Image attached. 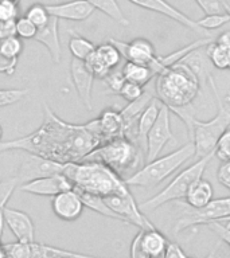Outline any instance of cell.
<instances>
[{
    "mask_svg": "<svg viewBox=\"0 0 230 258\" xmlns=\"http://www.w3.org/2000/svg\"><path fill=\"white\" fill-rule=\"evenodd\" d=\"M46 121L36 132L14 141L2 143L0 152L26 149L30 153L48 157L61 163L82 160L89 152L102 144L97 121L85 125L66 124L46 106Z\"/></svg>",
    "mask_w": 230,
    "mask_h": 258,
    "instance_id": "cell-1",
    "label": "cell"
},
{
    "mask_svg": "<svg viewBox=\"0 0 230 258\" xmlns=\"http://www.w3.org/2000/svg\"><path fill=\"white\" fill-rule=\"evenodd\" d=\"M64 173L72 180L76 189L102 198L129 191L124 179L98 160L82 159L65 163Z\"/></svg>",
    "mask_w": 230,
    "mask_h": 258,
    "instance_id": "cell-2",
    "label": "cell"
},
{
    "mask_svg": "<svg viewBox=\"0 0 230 258\" xmlns=\"http://www.w3.org/2000/svg\"><path fill=\"white\" fill-rule=\"evenodd\" d=\"M199 77L185 60H179L161 70L155 80V97L171 110L190 106L199 94Z\"/></svg>",
    "mask_w": 230,
    "mask_h": 258,
    "instance_id": "cell-3",
    "label": "cell"
},
{
    "mask_svg": "<svg viewBox=\"0 0 230 258\" xmlns=\"http://www.w3.org/2000/svg\"><path fill=\"white\" fill-rule=\"evenodd\" d=\"M207 81L210 82V86L215 94L218 106L217 114L209 121H201L193 116L189 128H187L189 140L194 143L195 155L199 157L214 153V148H215L218 139L230 126V98L222 101L213 77L209 76Z\"/></svg>",
    "mask_w": 230,
    "mask_h": 258,
    "instance_id": "cell-4",
    "label": "cell"
},
{
    "mask_svg": "<svg viewBox=\"0 0 230 258\" xmlns=\"http://www.w3.org/2000/svg\"><path fill=\"white\" fill-rule=\"evenodd\" d=\"M195 156V147L193 141H189L187 144L174 151V152L165 155V156L153 159L147 161V164L143 168L137 169L135 172L124 179L125 183L135 187H155L167 177L171 176L178 168H181L186 161Z\"/></svg>",
    "mask_w": 230,
    "mask_h": 258,
    "instance_id": "cell-5",
    "label": "cell"
},
{
    "mask_svg": "<svg viewBox=\"0 0 230 258\" xmlns=\"http://www.w3.org/2000/svg\"><path fill=\"white\" fill-rule=\"evenodd\" d=\"M84 159L101 161L123 177L124 173L135 172L140 164V147L128 137L119 136L104 141Z\"/></svg>",
    "mask_w": 230,
    "mask_h": 258,
    "instance_id": "cell-6",
    "label": "cell"
},
{
    "mask_svg": "<svg viewBox=\"0 0 230 258\" xmlns=\"http://www.w3.org/2000/svg\"><path fill=\"white\" fill-rule=\"evenodd\" d=\"M213 156L214 153H210V155L199 157V160L183 169L178 176H175L169 181V184H167L161 189L160 192L139 205L141 211H153L168 202L179 201L182 198H185L194 181L203 176L206 167L209 164V161L213 159Z\"/></svg>",
    "mask_w": 230,
    "mask_h": 258,
    "instance_id": "cell-7",
    "label": "cell"
},
{
    "mask_svg": "<svg viewBox=\"0 0 230 258\" xmlns=\"http://www.w3.org/2000/svg\"><path fill=\"white\" fill-rule=\"evenodd\" d=\"M230 215V197L211 199L199 209L190 207L183 211L174 227V233H182L191 226L207 225L210 222H219Z\"/></svg>",
    "mask_w": 230,
    "mask_h": 258,
    "instance_id": "cell-8",
    "label": "cell"
},
{
    "mask_svg": "<svg viewBox=\"0 0 230 258\" xmlns=\"http://www.w3.org/2000/svg\"><path fill=\"white\" fill-rule=\"evenodd\" d=\"M6 257L11 258H62V257H89L88 254L77 253L70 250L61 249L55 246L44 245L39 242H11L3 243Z\"/></svg>",
    "mask_w": 230,
    "mask_h": 258,
    "instance_id": "cell-9",
    "label": "cell"
},
{
    "mask_svg": "<svg viewBox=\"0 0 230 258\" xmlns=\"http://www.w3.org/2000/svg\"><path fill=\"white\" fill-rule=\"evenodd\" d=\"M172 139L171 132V109L161 102L160 110L152 128L149 129L145 139V160L156 159L168 141Z\"/></svg>",
    "mask_w": 230,
    "mask_h": 258,
    "instance_id": "cell-10",
    "label": "cell"
},
{
    "mask_svg": "<svg viewBox=\"0 0 230 258\" xmlns=\"http://www.w3.org/2000/svg\"><path fill=\"white\" fill-rule=\"evenodd\" d=\"M167 238L156 230L140 229V231L133 238L131 245V257L133 258H157L164 257L167 247Z\"/></svg>",
    "mask_w": 230,
    "mask_h": 258,
    "instance_id": "cell-11",
    "label": "cell"
},
{
    "mask_svg": "<svg viewBox=\"0 0 230 258\" xmlns=\"http://www.w3.org/2000/svg\"><path fill=\"white\" fill-rule=\"evenodd\" d=\"M20 191L39 197H54L56 194L74 188L72 180L64 172L40 176L22 183Z\"/></svg>",
    "mask_w": 230,
    "mask_h": 258,
    "instance_id": "cell-12",
    "label": "cell"
},
{
    "mask_svg": "<svg viewBox=\"0 0 230 258\" xmlns=\"http://www.w3.org/2000/svg\"><path fill=\"white\" fill-rule=\"evenodd\" d=\"M64 168L65 163L32 153L22 161L16 177L19 179V183H24V181L31 180L35 177L64 172Z\"/></svg>",
    "mask_w": 230,
    "mask_h": 258,
    "instance_id": "cell-13",
    "label": "cell"
},
{
    "mask_svg": "<svg viewBox=\"0 0 230 258\" xmlns=\"http://www.w3.org/2000/svg\"><path fill=\"white\" fill-rule=\"evenodd\" d=\"M109 40L120 50L121 56L129 62L148 64L151 68L157 58L153 44L144 38H137V39H133L131 42H121V40L117 39Z\"/></svg>",
    "mask_w": 230,
    "mask_h": 258,
    "instance_id": "cell-14",
    "label": "cell"
},
{
    "mask_svg": "<svg viewBox=\"0 0 230 258\" xmlns=\"http://www.w3.org/2000/svg\"><path fill=\"white\" fill-rule=\"evenodd\" d=\"M84 203L76 189H66L52 197L51 209L56 217L65 222H73L81 217Z\"/></svg>",
    "mask_w": 230,
    "mask_h": 258,
    "instance_id": "cell-15",
    "label": "cell"
},
{
    "mask_svg": "<svg viewBox=\"0 0 230 258\" xmlns=\"http://www.w3.org/2000/svg\"><path fill=\"white\" fill-rule=\"evenodd\" d=\"M4 221L6 226L15 235L16 241L32 242L35 241V226L31 217L22 210L4 207Z\"/></svg>",
    "mask_w": 230,
    "mask_h": 258,
    "instance_id": "cell-16",
    "label": "cell"
},
{
    "mask_svg": "<svg viewBox=\"0 0 230 258\" xmlns=\"http://www.w3.org/2000/svg\"><path fill=\"white\" fill-rule=\"evenodd\" d=\"M132 4L137 6V7L144 8L148 11L156 12L163 16H167L169 19L175 20L182 26L190 28L195 32H206L205 30H202L195 20L190 19L189 16L185 15L183 12H181L178 8H175L172 4H169L167 0H128Z\"/></svg>",
    "mask_w": 230,
    "mask_h": 258,
    "instance_id": "cell-17",
    "label": "cell"
},
{
    "mask_svg": "<svg viewBox=\"0 0 230 258\" xmlns=\"http://www.w3.org/2000/svg\"><path fill=\"white\" fill-rule=\"evenodd\" d=\"M70 74H72L73 84L76 88L78 96L82 100L88 110H92V90L94 76L89 70L84 60L73 58L70 63Z\"/></svg>",
    "mask_w": 230,
    "mask_h": 258,
    "instance_id": "cell-18",
    "label": "cell"
},
{
    "mask_svg": "<svg viewBox=\"0 0 230 258\" xmlns=\"http://www.w3.org/2000/svg\"><path fill=\"white\" fill-rule=\"evenodd\" d=\"M48 14L55 16L56 19L72 20V22H84L94 12V8L86 0H72L66 3L47 4Z\"/></svg>",
    "mask_w": 230,
    "mask_h": 258,
    "instance_id": "cell-19",
    "label": "cell"
},
{
    "mask_svg": "<svg viewBox=\"0 0 230 258\" xmlns=\"http://www.w3.org/2000/svg\"><path fill=\"white\" fill-rule=\"evenodd\" d=\"M58 20L55 16H51L47 23L38 28L34 39L39 42L47 48L51 59L58 63L62 58V47H61L60 34H58Z\"/></svg>",
    "mask_w": 230,
    "mask_h": 258,
    "instance_id": "cell-20",
    "label": "cell"
},
{
    "mask_svg": "<svg viewBox=\"0 0 230 258\" xmlns=\"http://www.w3.org/2000/svg\"><path fill=\"white\" fill-rule=\"evenodd\" d=\"M96 121L102 141L124 136V120L119 110H114L112 108L105 109L100 117L96 118Z\"/></svg>",
    "mask_w": 230,
    "mask_h": 258,
    "instance_id": "cell-21",
    "label": "cell"
},
{
    "mask_svg": "<svg viewBox=\"0 0 230 258\" xmlns=\"http://www.w3.org/2000/svg\"><path fill=\"white\" fill-rule=\"evenodd\" d=\"M161 101L156 97H153L151 102H149L145 109L141 112V114L137 118L136 122V143L140 144V148L145 149V139H147V133L149 129L152 128L155 121L157 118L159 110H160Z\"/></svg>",
    "mask_w": 230,
    "mask_h": 258,
    "instance_id": "cell-22",
    "label": "cell"
},
{
    "mask_svg": "<svg viewBox=\"0 0 230 258\" xmlns=\"http://www.w3.org/2000/svg\"><path fill=\"white\" fill-rule=\"evenodd\" d=\"M207 55L217 69H230V32H225L207 46Z\"/></svg>",
    "mask_w": 230,
    "mask_h": 258,
    "instance_id": "cell-23",
    "label": "cell"
},
{
    "mask_svg": "<svg viewBox=\"0 0 230 258\" xmlns=\"http://www.w3.org/2000/svg\"><path fill=\"white\" fill-rule=\"evenodd\" d=\"M213 185L201 177V179H198L191 184L185 198L190 207L199 209V207H203L205 205H207L213 199Z\"/></svg>",
    "mask_w": 230,
    "mask_h": 258,
    "instance_id": "cell-24",
    "label": "cell"
},
{
    "mask_svg": "<svg viewBox=\"0 0 230 258\" xmlns=\"http://www.w3.org/2000/svg\"><path fill=\"white\" fill-rule=\"evenodd\" d=\"M121 72H123L125 81H131V82H135L141 86L148 85L153 77H156V74L153 73V70L148 64L135 63V62H129V60L125 62Z\"/></svg>",
    "mask_w": 230,
    "mask_h": 258,
    "instance_id": "cell-25",
    "label": "cell"
},
{
    "mask_svg": "<svg viewBox=\"0 0 230 258\" xmlns=\"http://www.w3.org/2000/svg\"><path fill=\"white\" fill-rule=\"evenodd\" d=\"M76 191L80 194V197L81 199H82V203H84L85 207H88V209H90L92 211H94V213L100 214L102 217L112 218V219H116V221H121V218L119 217L108 205H106V202L104 201V198L102 197H100V195H94V194L84 192V191H78V189H76Z\"/></svg>",
    "mask_w": 230,
    "mask_h": 258,
    "instance_id": "cell-26",
    "label": "cell"
},
{
    "mask_svg": "<svg viewBox=\"0 0 230 258\" xmlns=\"http://www.w3.org/2000/svg\"><path fill=\"white\" fill-rule=\"evenodd\" d=\"M92 4L94 10H98L105 15H108L110 19L117 22L121 26H129V20L124 15V12L121 11L120 6L116 0H86Z\"/></svg>",
    "mask_w": 230,
    "mask_h": 258,
    "instance_id": "cell-27",
    "label": "cell"
},
{
    "mask_svg": "<svg viewBox=\"0 0 230 258\" xmlns=\"http://www.w3.org/2000/svg\"><path fill=\"white\" fill-rule=\"evenodd\" d=\"M69 50L72 52L73 58L76 59L85 60L94 50L96 46L93 42L84 38L80 34H77L73 30H70V40H69Z\"/></svg>",
    "mask_w": 230,
    "mask_h": 258,
    "instance_id": "cell-28",
    "label": "cell"
},
{
    "mask_svg": "<svg viewBox=\"0 0 230 258\" xmlns=\"http://www.w3.org/2000/svg\"><path fill=\"white\" fill-rule=\"evenodd\" d=\"M94 54H96L97 58H98L109 70L116 69L117 66H119V63L121 62V59H123L120 50H119L110 40L96 46Z\"/></svg>",
    "mask_w": 230,
    "mask_h": 258,
    "instance_id": "cell-29",
    "label": "cell"
},
{
    "mask_svg": "<svg viewBox=\"0 0 230 258\" xmlns=\"http://www.w3.org/2000/svg\"><path fill=\"white\" fill-rule=\"evenodd\" d=\"M229 22L230 14L227 11L218 12V14H206V16H203L202 19L197 20L198 26H199L202 30H205V31L221 28L223 24L229 23Z\"/></svg>",
    "mask_w": 230,
    "mask_h": 258,
    "instance_id": "cell-30",
    "label": "cell"
},
{
    "mask_svg": "<svg viewBox=\"0 0 230 258\" xmlns=\"http://www.w3.org/2000/svg\"><path fill=\"white\" fill-rule=\"evenodd\" d=\"M24 16H26L27 19L31 20L32 23L35 24L38 28L44 26V24L50 20V18H51V15H50L47 11V7H46L44 4L40 3H35L32 4V6H30V7L27 8V11H26V15Z\"/></svg>",
    "mask_w": 230,
    "mask_h": 258,
    "instance_id": "cell-31",
    "label": "cell"
},
{
    "mask_svg": "<svg viewBox=\"0 0 230 258\" xmlns=\"http://www.w3.org/2000/svg\"><path fill=\"white\" fill-rule=\"evenodd\" d=\"M23 51V42L18 35L10 36L6 39L0 40V52L12 58H19Z\"/></svg>",
    "mask_w": 230,
    "mask_h": 258,
    "instance_id": "cell-32",
    "label": "cell"
},
{
    "mask_svg": "<svg viewBox=\"0 0 230 258\" xmlns=\"http://www.w3.org/2000/svg\"><path fill=\"white\" fill-rule=\"evenodd\" d=\"M18 184H19V179L16 176L6 177L3 180H0V211H3L4 207L7 206Z\"/></svg>",
    "mask_w": 230,
    "mask_h": 258,
    "instance_id": "cell-33",
    "label": "cell"
},
{
    "mask_svg": "<svg viewBox=\"0 0 230 258\" xmlns=\"http://www.w3.org/2000/svg\"><path fill=\"white\" fill-rule=\"evenodd\" d=\"M27 89H0V108L10 106L27 96Z\"/></svg>",
    "mask_w": 230,
    "mask_h": 258,
    "instance_id": "cell-34",
    "label": "cell"
},
{
    "mask_svg": "<svg viewBox=\"0 0 230 258\" xmlns=\"http://www.w3.org/2000/svg\"><path fill=\"white\" fill-rule=\"evenodd\" d=\"M15 26L16 35L22 38V39H34V36H35L36 31H38V27L32 23L31 20L27 19L26 16L18 18L15 20Z\"/></svg>",
    "mask_w": 230,
    "mask_h": 258,
    "instance_id": "cell-35",
    "label": "cell"
},
{
    "mask_svg": "<svg viewBox=\"0 0 230 258\" xmlns=\"http://www.w3.org/2000/svg\"><path fill=\"white\" fill-rule=\"evenodd\" d=\"M214 156H217L221 161H230V129L227 128L218 139L215 148H214Z\"/></svg>",
    "mask_w": 230,
    "mask_h": 258,
    "instance_id": "cell-36",
    "label": "cell"
},
{
    "mask_svg": "<svg viewBox=\"0 0 230 258\" xmlns=\"http://www.w3.org/2000/svg\"><path fill=\"white\" fill-rule=\"evenodd\" d=\"M19 18V0H0V22Z\"/></svg>",
    "mask_w": 230,
    "mask_h": 258,
    "instance_id": "cell-37",
    "label": "cell"
},
{
    "mask_svg": "<svg viewBox=\"0 0 230 258\" xmlns=\"http://www.w3.org/2000/svg\"><path fill=\"white\" fill-rule=\"evenodd\" d=\"M143 93H144V86L135 84V82H131V81H125L124 85L121 86L119 94L124 100L131 102V101H135L136 98H139Z\"/></svg>",
    "mask_w": 230,
    "mask_h": 258,
    "instance_id": "cell-38",
    "label": "cell"
},
{
    "mask_svg": "<svg viewBox=\"0 0 230 258\" xmlns=\"http://www.w3.org/2000/svg\"><path fill=\"white\" fill-rule=\"evenodd\" d=\"M205 14H218L226 12V7L229 6V0H195Z\"/></svg>",
    "mask_w": 230,
    "mask_h": 258,
    "instance_id": "cell-39",
    "label": "cell"
},
{
    "mask_svg": "<svg viewBox=\"0 0 230 258\" xmlns=\"http://www.w3.org/2000/svg\"><path fill=\"white\" fill-rule=\"evenodd\" d=\"M105 84L108 85V88L112 90L113 93H117L119 94V92H120L121 86L124 85L125 82V78L124 76H123V72H110L108 74V76L105 77L104 78Z\"/></svg>",
    "mask_w": 230,
    "mask_h": 258,
    "instance_id": "cell-40",
    "label": "cell"
},
{
    "mask_svg": "<svg viewBox=\"0 0 230 258\" xmlns=\"http://www.w3.org/2000/svg\"><path fill=\"white\" fill-rule=\"evenodd\" d=\"M18 60L19 58H12L0 52V73L4 76H14L16 66H18Z\"/></svg>",
    "mask_w": 230,
    "mask_h": 258,
    "instance_id": "cell-41",
    "label": "cell"
},
{
    "mask_svg": "<svg viewBox=\"0 0 230 258\" xmlns=\"http://www.w3.org/2000/svg\"><path fill=\"white\" fill-rule=\"evenodd\" d=\"M206 226L213 230L214 233L219 237V239H222L230 247V227H227L223 223H219V222H210Z\"/></svg>",
    "mask_w": 230,
    "mask_h": 258,
    "instance_id": "cell-42",
    "label": "cell"
},
{
    "mask_svg": "<svg viewBox=\"0 0 230 258\" xmlns=\"http://www.w3.org/2000/svg\"><path fill=\"white\" fill-rule=\"evenodd\" d=\"M217 177L222 185L230 189V161H223L218 168Z\"/></svg>",
    "mask_w": 230,
    "mask_h": 258,
    "instance_id": "cell-43",
    "label": "cell"
},
{
    "mask_svg": "<svg viewBox=\"0 0 230 258\" xmlns=\"http://www.w3.org/2000/svg\"><path fill=\"white\" fill-rule=\"evenodd\" d=\"M16 35L15 20H4L0 22V40Z\"/></svg>",
    "mask_w": 230,
    "mask_h": 258,
    "instance_id": "cell-44",
    "label": "cell"
},
{
    "mask_svg": "<svg viewBox=\"0 0 230 258\" xmlns=\"http://www.w3.org/2000/svg\"><path fill=\"white\" fill-rule=\"evenodd\" d=\"M165 258H186V253L182 250V247L178 243L174 242H168L167 247L164 251Z\"/></svg>",
    "mask_w": 230,
    "mask_h": 258,
    "instance_id": "cell-45",
    "label": "cell"
},
{
    "mask_svg": "<svg viewBox=\"0 0 230 258\" xmlns=\"http://www.w3.org/2000/svg\"><path fill=\"white\" fill-rule=\"evenodd\" d=\"M4 226H6V221H4V214H3V211H0V241H2V237H3Z\"/></svg>",
    "mask_w": 230,
    "mask_h": 258,
    "instance_id": "cell-46",
    "label": "cell"
},
{
    "mask_svg": "<svg viewBox=\"0 0 230 258\" xmlns=\"http://www.w3.org/2000/svg\"><path fill=\"white\" fill-rule=\"evenodd\" d=\"M219 223H223V225H226V226H230V215L229 217L223 218L222 221H219Z\"/></svg>",
    "mask_w": 230,
    "mask_h": 258,
    "instance_id": "cell-47",
    "label": "cell"
},
{
    "mask_svg": "<svg viewBox=\"0 0 230 258\" xmlns=\"http://www.w3.org/2000/svg\"><path fill=\"white\" fill-rule=\"evenodd\" d=\"M6 257V254H4V249H3V243L0 242V258Z\"/></svg>",
    "mask_w": 230,
    "mask_h": 258,
    "instance_id": "cell-48",
    "label": "cell"
},
{
    "mask_svg": "<svg viewBox=\"0 0 230 258\" xmlns=\"http://www.w3.org/2000/svg\"><path fill=\"white\" fill-rule=\"evenodd\" d=\"M2 137H3V128H2V125H0V141H2Z\"/></svg>",
    "mask_w": 230,
    "mask_h": 258,
    "instance_id": "cell-49",
    "label": "cell"
},
{
    "mask_svg": "<svg viewBox=\"0 0 230 258\" xmlns=\"http://www.w3.org/2000/svg\"><path fill=\"white\" fill-rule=\"evenodd\" d=\"M226 11H227L230 14V4H229V6H227V7H226Z\"/></svg>",
    "mask_w": 230,
    "mask_h": 258,
    "instance_id": "cell-50",
    "label": "cell"
},
{
    "mask_svg": "<svg viewBox=\"0 0 230 258\" xmlns=\"http://www.w3.org/2000/svg\"><path fill=\"white\" fill-rule=\"evenodd\" d=\"M227 227H230V226H227Z\"/></svg>",
    "mask_w": 230,
    "mask_h": 258,
    "instance_id": "cell-51",
    "label": "cell"
}]
</instances>
